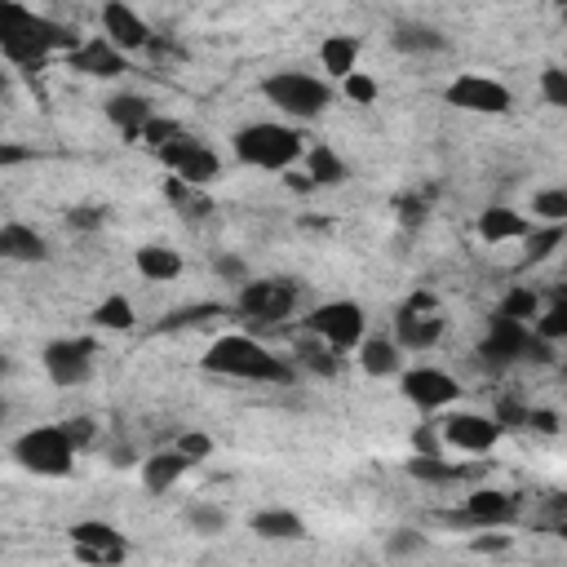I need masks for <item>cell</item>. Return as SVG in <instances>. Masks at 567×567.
Instances as JSON below:
<instances>
[{"mask_svg":"<svg viewBox=\"0 0 567 567\" xmlns=\"http://www.w3.org/2000/svg\"><path fill=\"white\" fill-rule=\"evenodd\" d=\"M75 32L32 14L19 0H0V58L14 67H40L54 49H71Z\"/></svg>","mask_w":567,"mask_h":567,"instance_id":"obj_1","label":"cell"},{"mask_svg":"<svg viewBox=\"0 0 567 567\" xmlns=\"http://www.w3.org/2000/svg\"><path fill=\"white\" fill-rule=\"evenodd\" d=\"M200 368H204V373H217V377H235V381H262V386H288V381L297 377V368H293L284 355L267 351L262 342H253V338H245V333L217 338V342L204 351Z\"/></svg>","mask_w":567,"mask_h":567,"instance_id":"obj_2","label":"cell"},{"mask_svg":"<svg viewBox=\"0 0 567 567\" xmlns=\"http://www.w3.org/2000/svg\"><path fill=\"white\" fill-rule=\"evenodd\" d=\"M231 151L239 165H253V169H271V174H284L288 165H297L302 155V133L288 129V125H245L235 138H231Z\"/></svg>","mask_w":567,"mask_h":567,"instance_id":"obj_3","label":"cell"},{"mask_svg":"<svg viewBox=\"0 0 567 567\" xmlns=\"http://www.w3.org/2000/svg\"><path fill=\"white\" fill-rule=\"evenodd\" d=\"M262 98L293 120H315L333 107V85L310 71H271L262 80Z\"/></svg>","mask_w":567,"mask_h":567,"instance_id":"obj_4","label":"cell"},{"mask_svg":"<svg viewBox=\"0 0 567 567\" xmlns=\"http://www.w3.org/2000/svg\"><path fill=\"white\" fill-rule=\"evenodd\" d=\"M14 461L27 470V474H40V479H67L71 465H75V444L67 439L62 426H36L27 435L14 439Z\"/></svg>","mask_w":567,"mask_h":567,"instance_id":"obj_5","label":"cell"},{"mask_svg":"<svg viewBox=\"0 0 567 567\" xmlns=\"http://www.w3.org/2000/svg\"><path fill=\"white\" fill-rule=\"evenodd\" d=\"M306 333L323 338L333 351L346 355V351H355V346L364 342V333H368V315H364L359 302H323V306L310 310Z\"/></svg>","mask_w":567,"mask_h":567,"instance_id":"obj_6","label":"cell"},{"mask_svg":"<svg viewBox=\"0 0 567 567\" xmlns=\"http://www.w3.org/2000/svg\"><path fill=\"white\" fill-rule=\"evenodd\" d=\"M444 315H439V306H435V297L430 293H417V297H409L399 306V315H394V342H399V351H430V346H439V338H444Z\"/></svg>","mask_w":567,"mask_h":567,"instance_id":"obj_7","label":"cell"},{"mask_svg":"<svg viewBox=\"0 0 567 567\" xmlns=\"http://www.w3.org/2000/svg\"><path fill=\"white\" fill-rule=\"evenodd\" d=\"M155 155L165 160V169H169L174 178H182L187 187H209V182H217V178H222V160H217V151H213V146H204V142H200V138H191V133L174 138L169 146H160Z\"/></svg>","mask_w":567,"mask_h":567,"instance_id":"obj_8","label":"cell"},{"mask_svg":"<svg viewBox=\"0 0 567 567\" xmlns=\"http://www.w3.org/2000/svg\"><path fill=\"white\" fill-rule=\"evenodd\" d=\"M297 306V284L293 280H245L235 297V310L258 323H280Z\"/></svg>","mask_w":567,"mask_h":567,"instance_id":"obj_9","label":"cell"},{"mask_svg":"<svg viewBox=\"0 0 567 567\" xmlns=\"http://www.w3.org/2000/svg\"><path fill=\"white\" fill-rule=\"evenodd\" d=\"M444 98H448V107L470 111V116H506L515 107V94L493 75H457L444 90Z\"/></svg>","mask_w":567,"mask_h":567,"instance_id":"obj_10","label":"cell"},{"mask_svg":"<svg viewBox=\"0 0 567 567\" xmlns=\"http://www.w3.org/2000/svg\"><path fill=\"white\" fill-rule=\"evenodd\" d=\"M94 355H98V342H94V338H62V342H49L40 359H45L49 381L62 386V390H71V386H80V381H90Z\"/></svg>","mask_w":567,"mask_h":567,"instance_id":"obj_11","label":"cell"},{"mask_svg":"<svg viewBox=\"0 0 567 567\" xmlns=\"http://www.w3.org/2000/svg\"><path fill=\"white\" fill-rule=\"evenodd\" d=\"M501 430H506V426H501L497 417H483V413H452V417L439 422L444 448H452V452H474V457L493 452L497 439H501Z\"/></svg>","mask_w":567,"mask_h":567,"instance_id":"obj_12","label":"cell"},{"mask_svg":"<svg viewBox=\"0 0 567 567\" xmlns=\"http://www.w3.org/2000/svg\"><path fill=\"white\" fill-rule=\"evenodd\" d=\"M399 390L422 413H439V409H448V403L461 399L457 377H448L444 368H409V373L399 377Z\"/></svg>","mask_w":567,"mask_h":567,"instance_id":"obj_13","label":"cell"},{"mask_svg":"<svg viewBox=\"0 0 567 567\" xmlns=\"http://www.w3.org/2000/svg\"><path fill=\"white\" fill-rule=\"evenodd\" d=\"M71 532V545H75V558L80 563H125L129 558V545H125V536L111 528V523H103V519H80V523H71L67 528Z\"/></svg>","mask_w":567,"mask_h":567,"instance_id":"obj_14","label":"cell"},{"mask_svg":"<svg viewBox=\"0 0 567 567\" xmlns=\"http://www.w3.org/2000/svg\"><path fill=\"white\" fill-rule=\"evenodd\" d=\"M67 67L80 75H94V80H116L129 71V54H120L107 36H94V40H80L67 49Z\"/></svg>","mask_w":567,"mask_h":567,"instance_id":"obj_15","label":"cell"},{"mask_svg":"<svg viewBox=\"0 0 567 567\" xmlns=\"http://www.w3.org/2000/svg\"><path fill=\"white\" fill-rule=\"evenodd\" d=\"M457 519H465L470 528H488V532L510 528V523L519 519V497H510V493H501V488H474V493L465 497V510H461Z\"/></svg>","mask_w":567,"mask_h":567,"instance_id":"obj_16","label":"cell"},{"mask_svg":"<svg viewBox=\"0 0 567 567\" xmlns=\"http://www.w3.org/2000/svg\"><path fill=\"white\" fill-rule=\"evenodd\" d=\"M103 36L120 54H142L151 45V27L142 23V14H133L125 5V0H107V5H103Z\"/></svg>","mask_w":567,"mask_h":567,"instance_id":"obj_17","label":"cell"},{"mask_svg":"<svg viewBox=\"0 0 567 567\" xmlns=\"http://www.w3.org/2000/svg\"><path fill=\"white\" fill-rule=\"evenodd\" d=\"M196 461L191 457H182L178 448H165V452H151L146 461H142V483H146V493L151 497H165V493H174L178 483L187 479V470H191Z\"/></svg>","mask_w":567,"mask_h":567,"instance_id":"obj_18","label":"cell"},{"mask_svg":"<svg viewBox=\"0 0 567 567\" xmlns=\"http://www.w3.org/2000/svg\"><path fill=\"white\" fill-rule=\"evenodd\" d=\"M0 258H5V262H45L49 245H45V235L36 226L5 222V226H0Z\"/></svg>","mask_w":567,"mask_h":567,"instance_id":"obj_19","label":"cell"},{"mask_svg":"<svg viewBox=\"0 0 567 567\" xmlns=\"http://www.w3.org/2000/svg\"><path fill=\"white\" fill-rule=\"evenodd\" d=\"M528 235V217L519 209H506V204H493L479 213V239L483 245H506V239H523Z\"/></svg>","mask_w":567,"mask_h":567,"instance_id":"obj_20","label":"cell"},{"mask_svg":"<svg viewBox=\"0 0 567 567\" xmlns=\"http://www.w3.org/2000/svg\"><path fill=\"white\" fill-rule=\"evenodd\" d=\"M249 532L262 536V541H306V536H310V532H306V519L293 515V510H284V506L258 510V515L249 519Z\"/></svg>","mask_w":567,"mask_h":567,"instance_id":"obj_21","label":"cell"},{"mask_svg":"<svg viewBox=\"0 0 567 567\" xmlns=\"http://www.w3.org/2000/svg\"><path fill=\"white\" fill-rule=\"evenodd\" d=\"M293 364L306 368V373H315V377H338V368H342V351H333L329 342L315 338V333H302L297 346H293Z\"/></svg>","mask_w":567,"mask_h":567,"instance_id":"obj_22","label":"cell"},{"mask_svg":"<svg viewBox=\"0 0 567 567\" xmlns=\"http://www.w3.org/2000/svg\"><path fill=\"white\" fill-rule=\"evenodd\" d=\"M355 359L368 377H394L399 373V342L394 338H368L355 346Z\"/></svg>","mask_w":567,"mask_h":567,"instance_id":"obj_23","label":"cell"},{"mask_svg":"<svg viewBox=\"0 0 567 567\" xmlns=\"http://www.w3.org/2000/svg\"><path fill=\"white\" fill-rule=\"evenodd\" d=\"M133 267H138L142 280H151V284H169V280L182 275V258H178V249H165V245H142L138 258H133Z\"/></svg>","mask_w":567,"mask_h":567,"instance_id":"obj_24","label":"cell"},{"mask_svg":"<svg viewBox=\"0 0 567 567\" xmlns=\"http://www.w3.org/2000/svg\"><path fill=\"white\" fill-rule=\"evenodd\" d=\"M151 116H155V111H151V103H146L142 94H116V98L107 103V120H111L125 138H138Z\"/></svg>","mask_w":567,"mask_h":567,"instance_id":"obj_25","label":"cell"},{"mask_svg":"<svg viewBox=\"0 0 567 567\" xmlns=\"http://www.w3.org/2000/svg\"><path fill=\"white\" fill-rule=\"evenodd\" d=\"M355 62H359V40L355 36H329L319 45V67L333 80H346L355 71Z\"/></svg>","mask_w":567,"mask_h":567,"instance_id":"obj_26","label":"cell"},{"mask_svg":"<svg viewBox=\"0 0 567 567\" xmlns=\"http://www.w3.org/2000/svg\"><path fill=\"white\" fill-rule=\"evenodd\" d=\"M390 45L399 54H439V49H448V36L426 27V23H403V27H394Z\"/></svg>","mask_w":567,"mask_h":567,"instance_id":"obj_27","label":"cell"},{"mask_svg":"<svg viewBox=\"0 0 567 567\" xmlns=\"http://www.w3.org/2000/svg\"><path fill=\"white\" fill-rule=\"evenodd\" d=\"M310 187H342L346 182V165L333 146H310Z\"/></svg>","mask_w":567,"mask_h":567,"instance_id":"obj_28","label":"cell"},{"mask_svg":"<svg viewBox=\"0 0 567 567\" xmlns=\"http://www.w3.org/2000/svg\"><path fill=\"white\" fill-rule=\"evenodd\" d=\"M133 319H138V315H133V302L120 297V293H111L107 302L94 306V323H98V329H107V333H129Z\"/></svg>","mask_w":567,"mask_h":567,"instance_id":"obj_29","label":"cell"},{"mask_svg":"<svg viewBox=\"0 0 567 567\" xmlns=\"http://www.w3.org/2000/svg\"><path fill=\"white\" fill-rule=\"evenodd\" d=\"M523 245H528V262H532V267H536V262H545V258H554V249L563 245V222H545L541 231H532V226H528Z\"/></svg>","mask_w":567,"mask_h":567,"instance_id":"obj_30","label":"cell"},{"mask_svg":"<svg viewBox=\"0 0 567 567\" xmlns=\"http://www.w3.org/2000/svg\"><path fill=\"white\" fill-rule=\"evenodd\" d=\"M409 474H413V479H426V483H452V479H461L465 470H461V465H444L435 452H417V457L409 461Z\"/></svg>","mask_w":567,"mask_h":567,"instance_id":"obj_31","label":"cell"},{"mask_svg":"<svg viewBox=\"0 0 567 567\" xmlns=\"http://www.w3.org/2000/svg\"><path fill=\"white\" fill-rule=\"evenodd\" d=\"M187 523H191V532H200V536H222V532H226V510L213 506V501H196V506L187 510Z\"/></svg>","mask_w":567,"mask_h":567,"instance_id":"obj_32","label":"cell"},{"mask_svg":"<svg viewBox=\"0 0 567 567\" xmlns=\"http://www.w3.org/2000/svg\"><path fill=\"white\" fill-rule=\"evenodd\" d=\"M532 333H536L541 342H550V346L563 342V338H567V302H554L545 315H536V319H532Z\"/></svg>","mask_w":567,"mask_h":567,"instance_id":"obj_33","label":"cell"},{"mask_svg":"<svg viewBox=\"0 0 567 567\" xmlns=\"http://www.w3.org/2000/svg\"><path fill=\"white\" fill-rule=\"evenodd\" d=\"M532 213H536L541 222H567V191H563V187L536 191V196H532Z\"/></svg>","mask_w":567,"mask_h":567,"instance_id":"obj_34","label":"cell"},{"mask_svg":"<svg viewBox=\"0 0 567 567\" xmlns=\"http://www.w3.org/2000/svg\"><path fill=\"white\" fill-rule=\"evenodd\" d=\"M501 315L532 323V319L541 315V297H536L532 288H510V293H506V302H501Z\"/></svg>","mask_w":567,"mask_h":567,"instance_id":"obj_35","label":"cell"},{"mask_svg":"<svg viewBox=\"0 0 567 567\" xmlns=\"http://www.w3.org/2000/svg\"><path fill=\"white\" fill-rule=\"evenodd\" d=\"M182 133H187V129H182L178 120H165V116H151V120L142 125V133H138V138H142V142H146L151 151H160V146H169V142H174V138H182Z\"/></svg>","mask_w":567,"mask_h":567,"instance_id":"obj_36","label":"cell"},{"mask_svg":"<svg viewBox=\"0 0 567 567\" xmlns=\"http://www.w3.org/2000/svg\"><path fill=\"white\" fill-rule=\"evenodd\" d=\"M342 90H346V98H351L355 107H373V103H377V80L364 75V71H351V75L342 80Z\"/></svg>","mask_w":567,"mask_h":567,"instance_id":"obj_37","label":"cell"},{"mask_svg":"<svg viewBox=\"0 0 567 567\" xmlns=\"http://www.w3.org/2000/svg\"><path fill=\"white\" fill-rule=\"evenodd\" d=\"M386 554H390V558L426 554V536H422V532H409V528H403V532H390V536H386Z\"/></svg>","mask_w":567,"mask_h":567,"instance_id":"obj_38","label":"cell"},{"mask_svg":"<svg viewBox=\"0 0 567 567\" xmlns=\"http://www.w3.org/2000/svg\"><path fill=\"white\" fill-rule=\"evenodd\" d=\"M541 94L550 107H567V71L563 67H545L541 71Z\"/></svg>","mask_w":567,"mask_h":567,"instance_id":"obj_39","label":"cell"},{"mask_svg":"<svg viewBox=\"0 0 567 567\" xmlns=\"http://www.w3.org/2000/svg\"><path fill=\"white\" fill-rule=\"evenodd\" d=\"M182 457H191L196 465L204 461V457H213V439L209 435H200V430H187V435H178V444H174Z\"/></svg>","mask_w":567,"mask_h":567,"instance_id":"obj_40","label":"cell"},{"mask_svg":"<svg viewBox=\"0 0 567 567\" xmlns=\"http://www.w3.org/2000/svg\"><path fill=\"white\" fill-rule=\"evenodd\" d=\"M58 426L67 430V439L75 444V452H80V448H90V444H94V435H98L94 417H67V422H58Z\"/></svg>","mask_w":567,"mask_h":567,"instance_id":"obj_41","label":"cell"},{"mask_svg":"<svg viewBox=\"0 0 567 567\" xmlns=\"http://www.w3.org/2000/svg\"><path fill=\"white\" fill-rule=\"evenodd\" d=\"M107 217L98 213V209H71L67 213V226H75V231H98Z\"/></svg>","mask_w":567,"mask_h":567,"instance_id":"obj_42","label":"cell"},{"mask_svg":"<svg viewBox=\"0 0 567 567\" xmlns=\"http://www.w3.org/2000/svg\"><path fill=\"white\" fill-rule=\"evenodd\" d=\"M27 160H32V146H19V142H0V169L27 165Z\"/></svg>","mask_w":567,"mask_h":567,"instance_id":"obj_43","label":"cell"},{"mask_svg":"<svg viewBox=\"0 0 567 567\" xmlns=\"http://www.w3.org/2000/svg\"><path fill=\"white\" fill-rule=\"evenodd\" d=\"M213 267H217V275H222V280H231V284H245V280H249V267L239 262V258H217Z\"/></svg>","mask_w":567,"mask_h":567,"instance_id":"obj_44","label":"cell"},{"mask_svg":"<svg viewBox=\"0 0 567 567\" xmlns=\"http://www.w3.org/2000/svg\"><path fill=\"white\" fill-rule=\"evenodd\" d=\"M532 430H541V435H558V413H545V409H532L528 417H523Z\"/></svg>","mask_w":567,"mask_h":567,"instance_id":"obj_45","label":"cell"},{"mask_svg":"<svg viewBox=\"0 0 567 567\" xmlns=\"http://www.w3.org/2000/svg\"><path fill=\"white\" fill-rule=\"evenodd\" d=\"M506 545H510V536H479V541H474L479 554H497V550H506Z\"/></svg>","mask_w":567,"mask_h":567,"instance_id":"obj_46","label":"cell"},{"mask_svg":"<svg viewBox=\"0 0 567 567\" xmlns=\"http://www.w3.org/2000/svg\"><path fill=\"white\" fill-rule=\"evenodd\" d=\"M5 90H10V71H5V67H0V94H5Z\"/></svg>","mask_w":567,"mask_h":567,"instance_id":"obj_47","label":"cell"},{"mask_svg":"<svg viewBox=\"0 0 567 567\" xmlns=\"http://www.w3.org/2000/svg\"><path fill=\"white\" fill-rule=\"evenodd\" d=\"M5 368H10V359H5V355H0V377H5Z\"/></svg>","mask_w":567,"mask_h":567,"instance_id":"obj_48","label":"cell"},{"mask_svg":"<svg viewBox=\"0 0 567 567\" xmlns=\"http://www.w3.org/2000/svg\"><path fill=\"white\" fill-rule=\"evenodd\" d=\"M0 422H5V399H0Z\"/></svg>","mask_w":567,"mask_h":567,"instance_id":"obj_49","label":"cell"}]
</instances>
